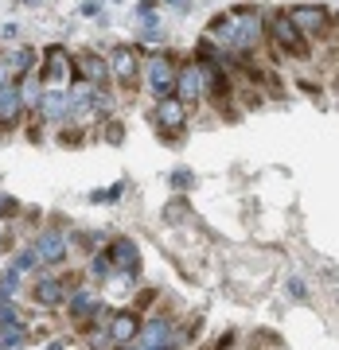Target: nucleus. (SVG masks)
<instances>
[{
    "label": "nucleus",
    "mask_w": 339,
    "mask_h": 350,
    "mask_svg": "<svg viewBox=\"0 0 339 350\" xmlns=\"http://www.w3.org/2000/svg\"><path fill=\"white\" fill-rule=\"evenodd\" d=\"M207 39L214 47H226L230 55H250L265 39V16L258 8H230L218 12L207 24Z\"/></svg>",
    "instance_id": "obj_1"
},
{
    "label": "nucleus",
    "mask_w": 339,
    "mask_h": 350,
    "mask_svg": "<svg viewBox=\"0 0 339 350\" xmlns=\"http://www.w3.org/2000/svg\"><path fill=\"white\" fill-rule=\"evenodd\" d=\"M140 78H145V90L152 94V101L176 94V63L168 55H152L149 63H140Z\"/></svg>",
    "instance_id": "obj_2"
},
{
    "label": "nucleus",
    "mask_w": 339,
    "mask_h": 350,
    "mask_svg": "<svg viewBox=\"0 0 339 350\" xmlns=\"http://www.w3.org/2000/svg\"><path fill=\"white\" fill-rule=\"evenodd\" d=\"M265 36H269V43H273L277 55H281V51H285V55H304V51H308V39L292 27V20L285 12L265 16Z\"/></svg>",
    "instance_id": "obj_3"
},
{
    "label": "nucleus",
    "mask_w": 339,
    "mask_h": 350,
    "mask_svg": "<svg viewBox=\"0 0 339 350\" xmlns=\"http://www.w3.org/2000/svg\"><path fill=\"white\" fill-rule=\"evenodd\" d=\"M152 125L160 129L164 137H176L188 129V101H179L176 94L172 98H160L152 105Z\"/></svg>",
    "instance_id": "obj_4"
},
{
    "label": "nucleus",
    "mask_w": 339,
    "mask_h": 350,
    "mask_svg": "<svg viewBox=\"0 0 339 350\" xmlns=\"http://www.w3.org/2000/svg\"><path fill=\"white\" fill-rule=\"evenodd\" d=\"M71 75H75V59H71L59 43H51V47L43 51V66H39L43 86H66V82H71Z\"/></svg>",
    "instance_id": "obj_5"
},
{
    "label": "nucleus",
    "mask_w": 339,
    "mask_h": 350,
    "mask_svg": "<svg viewBox=\"0 0 339 350\" xmlns=\"http://www.w3.org/2000/svg\"><path fill=\"white\" fill-rule=\"evenodd\" d=\"M285 16L292 20V27H297L304 39H320L327 31V20H331L327 8H320V4H297V8H289Z\"/></svg>",
    "instance_id": "obj_6"
},
{
    "label": "nucleus",
    "mask_w": 339,
    "mask_h": 350,
    "mask_svg": "<svg viewBox=\"0 0 339 350\" xmlns=\"http://www.w3.org/2000/svg\"><path fill=\"white\" fill-rule=\"evenodd\" d=\"M110 63V78L117 82L121 90H129V86H137V78H140V59H137V51L133 47H113V55L105 59Z\"/></svg>",
    "instance_id": "obj_7"
},
{
    "label": "nucleus",
    "mask_w": 339,
    "mask_h": 350,
    "mask_svg": "<svg viewBox=\"0 0 339 350\" xmlns=\"http://www.w3.org/2000/svg\"><path fill=\"white\" fill-rule=\"evenodd\" d=\"M39 113H43L47 125H63L66 117H71V90L66 86H47L43 98H39Z\"/></svg>",
    "instance_id": "obj_8"
},
{
    "label": "nucleus",
    "mask_w": 339,
    "mask_h": 350,
    "mask_svg": "<svg viewBox=\"0 0 339 350\" xmlns=\"http://www.w3.org/2000/svg\"><path fill=\"white\" fill-rule=\"evenodd\" d=\"M203 94H207V86H203V63L176 66V98L188 101V105H195Z\"/></svg>",
    "instance_id": "obj_9"
},
{
    "label": "nucleus",
    "mask_w": 339,
    "mask_h": 350,
    "mask_svg": "<svg viewBox=\"0 0 339 350\" xmlns=\"http://www.w3.org/2000/svg\"><path fill=\"white\" fill-rule=\"evenodd\" d=\"M75 75L82 78V82H90V86H101V82L110 78V63L101 59L98 51H82L75 59Z\"/></svg>",
    "instance_id": "obj_10"
},
{
    "label": "nucleus",
    "mask_w": 339,
    "mask_h": 350,
    "mask_svg": "<svg viewBox=\"0 0 339 350\" xmlns=\"http://www.w3.org/2000/svg\"><path fill=\"white\" fill-rule=\"evenodd\" d=\"M20 117H24V98H20V86H16V82H4V86H0V129L20 125Z\"/></svg>",
    "instance_id": "obj_11"
},
{
    "label": "nucleus",
    "mask_w": 339,
    "mask_h": 350,
    "mask_svg": "<svg viewBox=\"0 0 339 350\" xmlns=\"http://www.w3.org/2000/svg\"><path fill=\"white\" fill-rule=\"evenodd\" d=\"M105 253H110L113 269H121V273H129V276L140 273V253H137V241L133 238H117Z\"/></svg>",
    "instance_id": "obj_12"
},
{
    "label": "nucleus",
    "mask_w": 339,
    "mask_h": 350,
    "mask_svg": "<svg viewBox=\"0 0 339 350\" xmlns=\"http://www.w3.org/2000/svg\"><path fill=\"white\" fill-rule=\"evenodd\" d=\"M32 250H36L39 265H59V261L66 257V238L59 234V230H43Z\"/></svg>",
    "instance_id": "obj_13"
},
{
    "label": "nucleus",
    "mask_w": 339,
    "mask_h": 350,
    "mask_svg": "<svg viewBox=\"0 0 339 350\" xmlns=\"http://www.w3.org/2000/svg\"><path fill=\"white\" fill-rule=\"evenodd\" d=\"M75 288V276H47V280H39L36 284V304H43V308H59V304L66 300V292Z\"/></svg>",
    "instance_id": "obj_14"
},
{
    "label": "nucleus",
    "mask_w": 339,
    "mask_h": 350,
    "mask_svg": "<svg viewBox=\"0 0 339 350\" xmlns=\"http://www.w3.org/2000/svg\"><path fill=\"white\" fill-rule=\"evenodd\" d=\"M137 335H140L137 312H117L110 319V342L113 347H129V342H137Z\"/></svg>",
    "instance_id": "obj_15"
},
{
    "label": "nucleus",
    "mask_w": 339,
    "mask_h": 350,
    "mask_svg": "<svg viewBox=\"0 0 339 350\" xmlns=\"http://www.w3.org/2000/svg\"><path fill=\"white\" fill-rule=\"evenodd\" d=\"M4 63H8V70H12L16 78H24V75H32V70H36V63H39V51H36V47H16L12 55L4 59Z\"/></svg>",
    "instance_id": "obj_16"
},
{
    "label": "nucleus",
    "mask_w": 339,
    "mask_h": 350,
    "mask_svg": "<svg viewBox=\"0 0 339 350\" xmlns=\"http://www.w3.org/2000/svg\"><path fill=\"white\" fill-rule=\"evenodd\" d=\"M16 86H20L24 109H39V98H43V78H39V75H24Z\"/></svg>",
    "instance_id": "obj_17"
},
{
    "label": "nucleus",
    "mask_w": 339,
    "mask_h": 350,
    "mask_svg": "<svg viewBox=\"0 0 339 350\" xmlns=\"http://www.w3.org/2000/svg\"><path fill=\"white\" fill-rule=\"evenodd\" d=\"M94 308H98V304H94V292H86V288H78L75 296H71V319H78V323H82Z\"/></svg>",
    "instance_id": "obj_18"
},
{
    "label": "nucleus",
    "mask_w": 339,
    "mask_h": 350,
    "mask_svg": "<svg viewBox=\"0 0 339 350\" xmlns=\"http://www.w3.org/2000/svg\"><path fill=\"white\" fill-rule=\"evenodd\" d=\"M27 338L24 323H8V327H0V350H16L20 342Z\"/></svg>",
    "instance_id": "obj_19"
},
{
    "label": "nucleus",
    "mask_w": 339,
    "mask_h": 350,
    "mask_svg": "<svg viewBox=\"0 0 339 350\" xmlns=\"http://www.w3.org/2000/svg\"><path fill=\"white\" fill-rule=\"evenodd\" d=\"M90 273L98 276V280H105V276H113V261H110V253L101 250L98 257H90Z\"/></svg>",
    "instance_id": "obj_20"
},
{
    "label": "nucleus",
    "mask_w": 339,
    "mask_h": 350,
    "mask_svg": "<svg viewBox=\"0 0 339 350\" xmlns=\"http://www.w3.org/2000/svg\"><path fill=\"white\" fill-rule=\"evenodd\" d=\"M16 288H20V269H8V273H0V300H8Z\"/></svg>",
    "instance_id": "obj_21"
},
{
    "label": "nucleus",
    "mask_w": 339,
    "mask_h": 350,
    "mask_svg": "<svg viewBox=\"0 0 339 350\" xmlns=\"http://www.w3.org/2000/svg\"><path fill=\"white\" fill-rule=\"evenodd\" d=\"M8 323H20V312H16L12 300H0V327H8Z\"/></svg>",
    "instance_id": "obj_22"
},
{
    "label": "nucleus",
    "mask_w": 339,
    "mask_h": 350,
    "mask_svg": "<svg viewBox=\"0 0 339 350\" xmlns=\"http://www.w3.org/2000/svg\"><path fill=\"white\" fill-rule=\"evenodd\" d=\"M191 183H195V175H191L188 167H176V172H172V187L176 191H188Z\"/></svg>",
    "instance_id": "obj_23"
},
{
    "label": "nucleus",
    "mask_w": 339,
    "mask_h": 350,
    "mask_svg": "<svg viewBox=\"0 0 339 350\" xmlns=\"http://www.w3.org/2000/svg\"><path fill=\"white\" fill-rule=\"evenodd\" d=\"M16 269H20V273H32V269H39L36 250H24V253H20V257H16Z\"/></svg>",
    "instance_id": "obj_24"
},
{
    "label": "nucleus",
    "mask_w": 339,
    "mask_h": 350,
    "mask_svg": "<svg viewBox=\"0 0 339 350\" xmlns=\"http://www.w3.org/2000/svg\"><path fill=\"white\" fill-rule=\"evenodd\" d=\"M285 288H289V296H292V300H308V288H304L301 276H292V280H289Z\"/></svg>",
    "instance_id": "obj_25"
},
{
    "label": "nucleus",
    "mask_w": 339,
    "mask_h": 350,
    "mask_svg": "<svg viewBox=\"0 0 339 350\" xmlns=\"http://www.w3.org/2000/svg\"><path fill=\"white\" fill-rule=\"evenodd\" d=\"M101 12V0H86V4H82V16H98Z\"/></svg>",
    "instance_id": "obj_26"
},
{
    "label": "nucleus",
    "mask_w": 339,
    "mask_h": 350,
    "mask_svg": "<svg viewBox=\"0 0 339 350\" xmlns=\"http://www.w3.org/2000/svg\"><path fill=\"white\" fill-rule=\"evenodd\" d=\"M16 31H20L16 24H4V27H0V36H4V39H16Z\"/></svg>",
    "instance_id": "obj_27"
},
{
    "label": "nucleus",
    "mask_w": 339,
    "mask_h": 350,
    "mask_svg": "<svg viewBox=\"0 0 339 350\" xmlns=\"http://www.w3.org/2000/svg\"><path fill=\"white\" fill-rule=\"evenodd\" d=\"M172 8H179V12H184V8H191V0H172Z\"/></svg>",
    "instance_id": "obj_28"
},
{
    "label": "nucleus",
    "mask_w": 339,
    "mask_h": 350,
    "mask_svg": "<svg viewBox=\"0 0 339 350\" xmlns=\"http://www.w3.org/2000/svg\"><path fill=\"white\" fill-rule=\"evenodd\" d=\"M16 4H39V0H16Z\"/></svg>",
    "instance_id": "obj_29"
},
{
    "label": "nucleus",
    "mask_w": 339,
    "mask_h": 350,
    "mask_svg": "<svg viewBox=\"0 0 339 350\" xmlns=\"http://www.w3.org/2000/svg\"><path fill=\"white\" fill-rule=\"evenodd\" d=\"M0 245H4V234H0Z\"/></svg>",
    "instance_id": "obj_30"
}]
</instances>
